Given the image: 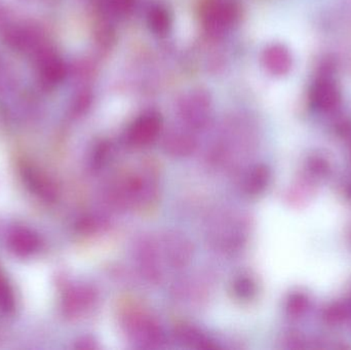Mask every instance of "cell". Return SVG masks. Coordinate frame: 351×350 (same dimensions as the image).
<instances>
[{
    "mask_svg": "<svg viewBox=\"0 0 351 350\" xmlns=\"http://www.w3.org/2000/svg\"><path fill=\"white\" fill-rule=\"evenodd\" d=\"M96 293L92 288L86 286L72 288L64 298V312L68 316H75L82 314L94 304Z\"/></svg>",
    "mask_w": 351,
    "mask_h": 350,
    "instance_id": "7c38bea8",
    "label": "cell"
},
{
    "mask_svg": "<svg viewBox=\"0 0 351 350\" xmlns=\"http://www.w3.org/2000/svg\"><path fill=\"white\" fill-rule=\"evenodd\" d=\"M232 292L235 297L241 301H249L255 297L257 285L252 277L241 275L233 282Z\"/></svg>",
    "mask_w": 351,
    "mask_h": 350,
    "instance_id": "d6986e66",
    "label": "cell"
},
{
    "mask_svg": "<svg viewBox=\"0 0 351 350\" xmlns=\"http://www.w3.org/2000/svg\"><path fill=\"white\" fill-rule=\"evenodd\" d=\"M146 23L152 34L158 37L166 36L172 29V14L166 6L156 4L148 10Z\"/></svg>",
    "mask_w": 351,
    "mask_h": 350,
    "instance_id": "9a60e30c",
    "label": "cell"
},
{
    "mask_svg": "<svg viewBox=\"0 0 351 350\" xmlns=\"http://www.w3.org/2000/svg\"><path fill=\"white\" fill-rule=\"evenodd\" d=\"M23 177L27 187L35 195L45 201H53L57 197V187L55 183L43 172H39L33 166H25L23 168Z\"/></svg>",
    "mask_w": 351,
    "mask_h": 350,
    "instance_id": "8fae6325",
    "label": "cell"
},
{
    "mask_svg": "<svg viewBox=\"0 0 351 350\" xmlns=\"http://www.w3.org/2000/svg\"><path fill=\"white\" fill-rule=\"evenodd\" d=\"M270 182V171L267 166L264 164L254 166L247 173L245 179V192L250 195H258L264 192Z\"/></svg>",
    "mask_w": 351,
    "mask_h": 350,
    "instance_id": "ac0fdd59",
    "label": "cell"
},
{
    "mask_svg": "<svg viewBox=\"0 0 351 350\" xmlns=\"http://www.w3.org/2000/svg\"><path fill=\"white\" fill-rule=\"evenodd\" d=\"M109 153V144L100 143L97 146L96 150H95L94 154H93V166L96 168H100L103 166L105 160H107V156Z\"/></svg>",
    "mask_w": 351,
    "mask_h": 350,
    "instance_id": "d4e9b609",
    "label": "cell"
},
{
    "mask_svg": "<svg viewBox=\"0 0 351 350\" xmlns=\"http://www.w3.org/2000/svg\"><path fill=\"white\" fill-rule=\"evenodd\" d=\"M14 295L5 277L0 273V310L3 312H12L14 308Z\"/></svg>",
    "mask_w": 351,
    "mask_h": 350,
    "instance_id": "7402d4cb",
    "label": "cell"
},
{
    "mask_svg": "<svg viewBox=\"0 0 351 350\" xmlns=\"http://www.w3.org/2000/svg\"><path fill=\"white\" fill-rule=\"evenodd\" d=\"M10 250L19 257H29L40 248L38 236L28 228H14L8 236Z\"/></svg>",
    "mask_w": 351,
    "mask_h": 350,
    "instance_id": "30bf717a",
    "label": "cell"
},
{
    "mask_svg": "<svg viewBox=\"0 0 351 350\" xmlns=\"http://www.w3.org/2000/svg\"><path fill=\"white\" fill-rule=\"evenodd\" d=\"M311 106L319 112L331 113L342 103V94L331 73H321L309 92Z\"/></svg>",
    "mask_w": 351,
    "mask_h": 350,
    "instance_id": "277c9868",
    "label": "cell"
},
{
    "mask_svg": "<svg viewBox=\"0 0 351 350\" xmlns=\"http://www.w3.org/2000/svg\"><path fill=\"white\" fill-rule=\"evenodd\" d=\"M309 299L304 293L295 292L289 295L286 301L287 314L293 318L302 316L308 310Z\"/></svg>",
    "mask_w": 351,
    "mask_h": 350,
    "instance_id": "44dd1931",
    "label": "cell"
},
{
    "mask_svg": "<svg viewBox=\"0 0 351 350\" xmlns=\"http://www.w3.org/2000/svg\"><path fill=\"white\" fill-rule=\"evenodd\" d=\"M162 147L169 155L186 158L195 151L196 141L187 132L173 131L165 136Z\"/></svg>",
    "mask_w": 351,
    "mask_h": 350,
    "instance_id": "4fadbf2b",
    "label": "cell"
},
{
    "mask_svg": "<svg viewBox=\"0 0 351 350\" xmlns=\"http://www.w3.org/2000/svg\"><path fill=\"white\" fill-rule=\"evenodd\" d=\"M160 252L170 266L181 269L187 266L191 261L193 257V246L183 234L170 232L162 236Z\"/></svg>",
    "mask_w": 351,
    "mask_h": 350,
    "instance_id": "5b68a950",
    "label": "cell"
},
{
    "mask_svg": "<svg viewBox=\"0 0 351 350\" xmlns=\"http://www.w3.org/2000/svg\"><path fill=\"white\" fill-rule=\"evenodd\" d=\"M200 23L212 35L225 34L237 24L239 5L237 0H204L200 4Z\"/></svg>",
    "mask_w": 351,
    "mask_h": 350,
    "instance_id": "6da1fadb",
    "label": "cell"
},
{
    "mask_svg": "<svg viewBox=\"0 0 351 350\" xmlns=\"http://www.w3.org/2000/svg\"><path fill=\"white\" fill-rule=\"evenodd\" d=\"M109 12L117 16H128L133 12L136 0H104Z\"/></svg>",
    "mask_w": 351,
    "mask_h": 350,
    "instance_id": "603a6c76",
    "label": "cell"
},
{
    "mask_svg": "<svg viewBox=\"0 0 351 350\" xmlns=\"http://www.w3.org/2000/svg\"><path fill=\"white\" fill-rule=\"evenodd\" d=\"M175 335L182 345L191 347V349L192 347L196 349H216L212 341L194 327L182 325L176 329Z\"/></svg>",
    "mask_w": 351,
    "mask_h": 350,
    "instance_id": "e0dca14e",
    "label": "cell"
},
{
    "mask_svg": "<svg viewBox=\"0 0 351 350\" xmlns=\"http://www.w3.org/2000/svg\"><path fill=\"white\" fill-rule=\"evenodd\" d=\"M264 69L276 77L290 73L293 67V55L290 49L282 43H272L264 49L261 55Z\"/></svg>",
    "mask_w": 351,
    "mask_h": 350,
    "instance_id": "52a82bcc",
    "label": "cell"
},
{
    "mask_svg": "<svg viewBox=\"0 0 351 350\" xmlns=\"http://www.w3.org/2000/svg\"><path fill=\"white\" fill-rule=\"evenodd\" d=\"M160 249L154 242H143L139 249V263L142 273L150 282L158 283L162 277Z\"/></svg>",
    "mask_w": 351,
    "mask_h": 350,
    "instance_id": "5bb4252c",
    "label": "cell"
},
{
    "mask_svg": "<svg viewBox=\"0 0 351 350\" xmlns=\"http://www.w3.org/2000/svg\"><path fill=\"white\" fill-rule=\"evenodd\" d=\"M5 41L12 49L26 51L39 47L40 36L33 29L16 27L6 33Z\"/></svg>",
    "mask_w": 351,
    "mask_h": 350,
    "instance_id": "2e32d148",
    "label": "cell"
},
{
    "mask_svg": "<svg viewBox=\"0 0 351 350\" xmlns=\"http://www.w3.org/2000/svg\"><path fill=\"white\" fill-rule=\"evenodd\" d=\"M307 170L315 177H324L329 172L330 166L327 160L322 156H311L307 162Z\"/></svg>",
    "mask_w": 351,
    "mask_h": 350,
    "instance_id": "cb8c5ba5",
    "label": "cell"
},
{
    "mask_svg": "<svg viewBox=\"0 0 351 350\" xmlns=\"http://www.w3.org/2000/svg\"><path fill=\"white\" fill-rule=\"evenodd\" d=\"M125 332L146 349H158L165 343V335L156 321L141 312H134L125 318Z\"/></svg>",
    "mask_w": 351,
    "mask_h": 350,
    "instance_id": "3957f363",
    "label": "cell"
},
{
    "mask_svg": "<svg viewBox=\"0 0 351 350\" xmlns=\"http://www.w3.org/2000/svg\"><path fill=\"white\" fill-rule=\"evenodd\" d=\"M302 341L297 335H291L286 339L287 347L289 349H299L302 347Z\"/></svg>",
    "mask_w": 351,
    "mask_h": 350,
    "instance_id": "484cf974",
    "label": "cell"
},
{
    "mask_svg": "<svg viewBox=\"0 0 351 350\" xmlns=\"http://www.w3.org/2000/svg\"><path fill=\"white\" fill-rule=\"evenodd\" d=\"M350 306L348 304L336 302L326 308L323 318L327 324L337 326L346 322L350 316Z\"/></svg>",
    "mask_w": 351,
    "mask_h": 350,
    "instance_id": "ffe728a7",
    "label": "cell"
},
{
    "mask_svg": "<svg viewBox=\"0 0 351 350\" xmlns=\"http://www.w3.org/2000/svg\"><path fill=\"white\" fill-rule=\"evenodd\" d=\"M162 129V119L158 113L150 111L138 117L128 131L130 143L138 147L154 143Z\"/></svg>",
    "mask_w": 351,
    "mask_h": 350,
    "instance_id": "8992f818",
    "label": "cell"
},
{
    "mask_svg": "<svg viewBox=\"0 0 351 350\" xmlns=\"http://www.w3.org/2000/svg\"><path fill=\"white\" fill-rule=\"evenodd\" d=\"M350 314H351V305H350Z\"/></svg>",
    "mask_w": 351,
    "mask_h": 350,
    "instance_id": "4316f807",
    "label": "cell"
},
{
    "mask_svg": "<svg viewBox=\"0 0 351 350\" xmlns=\"http://www.w3.org/2000/svg\"><path fill=\"white\" fill-rule=\"evenodd\" d=\"M213 242L222 249L239 246L245 238V225L234 218H225L213 227Z\"/></svg>",
    "mask_w": 351,
    "mask_h": 350,
    "instance_id": "ba28073f",
    "label": "cell"
},
{
    "mask_svg": "<svg viewBox=\"0 0 351 350\" xmlns=\"http://www.w3.org/2000/svg\"><path fill=\"white\" fill-rule=\"evenodd\" d=\"M179 114L190 129H204L212 114L210 95L200 90L185 95L179 102Z\"/></svg>",
    "mask_w": 351,
    "mask_h": 350,
    "instance_id": "7a4b0ae2",
    "label": "cell"
},
{
    "mask_svg": "<svg viewBox=\"0 0 351 350\" xmlns=\"http://www.w3.org/2000/svg\"><path fill=\"white\" fill-rule=\"evenodd\" d=\"M38 70L41 80L49 86H55L61 82L67 72L63 60L49 49L39 53Z\"/></svg>",
    "mask_w": 351,
    "mask_h": 350,
    "instance_id": "9c48e42d",
    "label": "cell"
}]
</instances>
